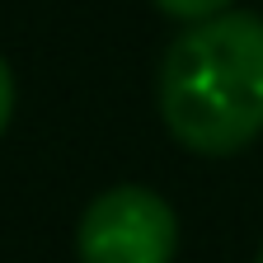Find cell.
Segmentation results:
<instances>
[{"label": "cell", "mask_w": 263, "mask_h": 263, "mask_svg": "<svg viewBox=\"0 0 263 263\" xmlns=\"http://www.w3.org/2000/svg\"><path fill=\"white\" fill-rule=\"evenodd\" d=\"M179 249V216L160 193L118 183L99 193L76 226L80 263H170Z\"/></svg>", "instance_id": "cell-2"}, {"label": "cell", "mask_w": 263, "mask_h": 263, "mask_svg": "<svg viewBox=\"0 0 263 263\" xmlns=\"http://www.w3.org/2000/svg\"><path fill=\"white\" fill-rule=\"evenodd\" d=\"M160 118L193 155H235L263 132V19L221 10L188 24L160 61Z\"/></svg>", "instance_id": "cell-1"}, {"label": "cell", "mask_w": 263, "mask_h": 263, "mask_svg": "<svg viewBox=\"0 0 263 263\" xmlns=\"http://www.w3.org/2000/svg\"><path fill=\"white\" fill-rule=\"evenodd\" d=\"M258 263H263V249H258Z\"/></svg>", "instance_id": "cell-5"}, {"label": "cell", "mask_w": 263, "mask_h": 263, "mask_svg": "<svg viewBox=\"0 0 263 263\" xmlns=\"http://www.w3.org/2000/svg\"><path fill=\"white\" fill-rule=\"evenodd\" d=\"M155 5L170 14V19H183V24H197V19H212L221 10H230V0H155Z\"/></svg>", "instance_id": "cell-3"}, {"label": "cell", "mask_w": 263, "mask_h": 263, "mask_svg": "<svg viewBox=\"0 0 263 263\" xmlns=\"http://www.w3.org/2000/svg\"><path fill=\"white\" fill-rule=\"evenodd\" d=\"M10 113H14V76H10L5 57H0V132L10 127Z\"/></svg>", "instance_id": "cell-4"}]
</instances>
